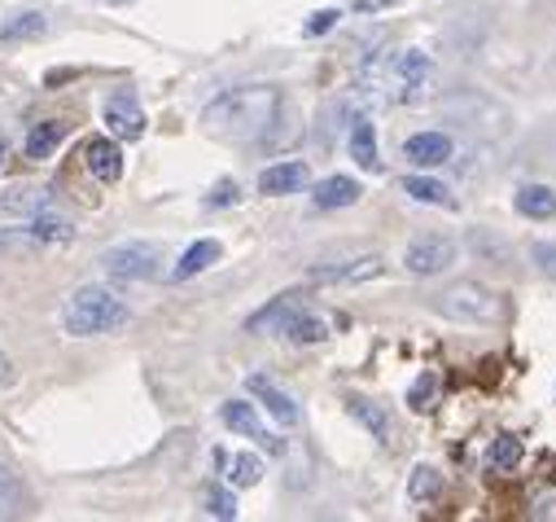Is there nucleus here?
<instances>
[{"mask_svg": "<svg viewBox=\"0 0 556 522\" xmlns=\"http://www.w3.org/2000/svg\"><path fill=\"white\" fill-rule=\"evenodd\" d=\"M276 110H281V92L276 88H263V84H250V88H232L224 97H215L202 114L206 133L219 137V141H258L267 137V127L276 123Z\"/></svg>", "mask_w": 556, "mask_h": 522, "instance_id": "nucleus-1", "label": "nucleus"}, {"mask_svg": "<svg viewBox=\"0 0 556 522\" xmlns=\"http://www.w3.org/2000/svg\"><path fill=\"white\" fill-rule=\"evenodd\" d=\"M127 321H131L127 303H123L114 290H105V286H79V290L66 299V308H62V330H66L71 338L114 334V330H123Z\"/></svg>", "mask_w": 556, "mask_h": 522, "instance_id": "nucleus-2", "label": "nucleus"}, {"mask_svg": "<svg viewBox=\"0 0 556 522\" xmlns=\"http://www.w3.org/2000/svg\"><path fill=\"white\" fill-rule=\"evenodd\" d=\"M434 308L452 321H465V325H491L500 316V295L482 282H456L434 299Z\"/></svg>", "mask_w": 556, "mask_h": 522, "instance_id": "nucleus-3", "label": "nucleus"}, {"mask_svg": "<svg viewBox=\"0 0 556 522\" xmlns=\"http://www.w3.org/2000/svg\"><path fill=\"white\" fill-rule=\"evenodd\" d=\"M101 269L114 282H154L163 273V250L154 241H123L101 254Z\"/></svg>", "mask_w": 556, "mask_h": 522, "instance_id": "nucleus-4", "label": "nucleus"}, {"mask_svg": "<svg viewBox=\"0 0 556 522\" xmlns=\"http://www.w3.org/2000/svg\"><path fill=\"white\" fill-rule=\"evenodd\" d=\"M456 259H460V246L452 237H421L403 250V269L412 277H439L456 264Z\"/></svg>", "mask_w": 556, "mask_h": 522, "instance_id": "nucleus-5", "label": "nucleus"}, {"mask_svg": "<svg viewBox=\"0 0 556 522\" xmlns=\"http://www.w3.org/2000/svg\"><path fill=\"white\" fill-rule=\"evenodd\" d=\"M219 422H224L232 435L254 439V444H258V448H267L271 457H281V452H286V439H276V435L258 422V409H254L250 400H228V405H219Z\"/></svg>", "mask_w": 556, "mask_h": 522, "instance_id": "nucleus-6", "label": "nucleus"}, {"mask_svg": "<svg viewBox=\"0 0 556 522\" xmlns=\"http://www.w3.org/2000/svg\"><path fill=\"white\" fill-rule=\"evenodd\" d=\"M245 390H250V396L267 409V418H271V422H281V426H299V418H303V413H299V400L290 396V390H286L281 382H271L267 373H250V377H245Z\"/></svg>", "mask_w": 556, "mask_h": 522, "instance_id": "nucleus-7", "label": "nucleus"}, {"mask_svg": "<svg viewBox=\"0 0 556 522\" xmlns=\"http://www.w3.org/2000/svg\"><path fill=\"white\" fill-rule=\"evenodd\" d=\"M381 277V259L377 254H355V259H338V264H316L307 273L312 286H359Z\"/></svg>", "mask_w": 556, "mask_h": 522, "instance_id": "nucleus-8", "label": "nucleus"}, {"mask_svg": "<svg viewBox=\"0 0 556 522\" xmlns=\"http://www.w3.org/2000/svg\"><path fill=\"white\" fill-rule=\"evenodd\" d=\"M105 123L114 141H141L146 137V110L131 92H114L105 101Z\"/></svg>", "mask_w": 556, "mask_h": 522, "instance_id": "nucleus-9", "label": "nucleus"}, {"mask_svg": "<svg viewBox=\"0 0 556 522\" xmlns=\"http://www.w3.org/2000/svg\"><path fill=\"white\" fill-rule=\"evenodd\" d=\"M426 75H430V58L421 49H407L390 62V79H394V97L399 101H416V92L426 88Z\"/></svg>", "mask_w": 556, "mask_h": 522, "instance_id": "nucleus-10", "label": "nucleus"}, {"mask_svg": "<svg viewBox=\"0 0 556 522\" xmlns=\"http://www.w3.org/2000/svg\"><path fill=\"white\" fill-rule=\"evenodd\" d=\"M452 137L447 133H416V137H407L403 141V159L412 163V167H443L447 159H452Z\"/></svg>", "mask_w": 556, "mask_h": 522, "instance_id": "nucleus-11", "label": "nucleus"}, {"mask_svg": "<svg viewBox=\"0 0 556 522\" xmlns=\"http://www.w3.org/2000/svg\"><path fill=\"white\" fill-rule=\"evenodd\" d=\"M307 303L299 295H281V299H271L267 308H258L250 321H245V334H286V325L303 312Z\"/></svg>", "mask_w": 556, "mask_h": 522, "instance_id": "nucleus-12", "label": "nucleus"}, {"mask_svg": "<svg viewBox=\"0 0 556 522\" xmlns=\"http://www.w3.org/2000/svg\"><path fill=\"white\" fill-rule=\"evenodd\" d=\"M303 185H307V163H303V159L271 163V167H263V176H258V189H263L267 198H286V194H299Z\"/></svg>", "mask_w": 556, "mask_h": 522, "instance_id": "nucleus-13", "label": "nucleus"}, {"mask_svg": "<svg viewBox=\"0 0 556 522\" xmlns=\"http://www.w3.org/2000/svg\"><path fill=\"white\" fill-rule=\"evenodd\" d=\"M84 167H88L101 185H114V181L123 176V150H118V141L92 137V141L84 146Z\"/></svg>", "mask_w": 556, "mask_h": 522, "instance_id": "nucleus-14", "label": "nucleus"}, {"mask_svg": "<svg viewBox=\"0 0 556 522\" xmlns=\"http://www.w3.org/2000/svg\"><path fill=\"white\" fill-rule=\"evenodd\" d=\"M346 413H351V418H355L381 448L394 444V426H390V413H386L381 405H372V400H364V396H351V400H346Z\"/></svg>", "mask_w": 556, "mask_h": 522, "instance_id": "nucleus-15", "label": "nucleus"}, {"mask_svg": "<svg viewBox=\"0 0 556 522\" xmlns=\"http://www.w3.org/2000/svg\"><path fill=\"white\" fill-rule=\"evenodd\" d=\"M219 254H224V246L215 241V237H202V241H193L180 259H176V269H172V282H189V277H198V273H206L211 264H219Z\"/></svg>", "mask_w": 556, "mask_h": 522, "instance_id": "nucleus-16", "label": "nucleus"}, {"mask_svg": "<svg viewBox=\"0 0 556 522\" xmlns=\"http://www.w3.org/2000/svg\"><path fill=\"white\" fill-rule=\"evenodd\" d=\"M359 181L355 176H325L316 189H312V202L320 211H338V207H355L359 202Z\"/></svg>", "mask_w": 556, "mask_h": 522, "instance_id": "nucleus-17", "label": "nucleus"}, {"mask_svg": "<svg viewBox=\"0 0 556 522\" xmlns=\"http://www.w3.org/2000/svg\"><path fill=\"white\" fill-rule=\"evenodd\" d=\"M281 338H290L294 347H316V343L333 338V321H329V316H320V312H312V308H303V312L286 325V334H281Z\"/></svg>", "mask_w": 556, "mask_h": 522, "instance_id": "nucleus-18", "label": "nucleus"}, {"mask_svg": "<svg viewBox=\"0 0 556 522\" xmlns=\"http://www.w3.org/2000/svg\"><path fill=\"white\" fill-rule=\"evenodd\" d=\"M62 141H66V123H62V119H45V123H36L31 133H27V141H23V154L40 163V159H53Z\"/></svg>", "mask_w": 556, "mask_h": 522, "instance_id": "nucleus-19", "label": "nucleus"}, {"mask_svg": "<svg viewBox=\"0 0 556 522\" xmlns=\"http://www.w3.org/2000/svg\"><path fill=\"white\" fill-rule=\"evenodd\" d=\"M228 487H254L263 478V461L254 452H215Z\"/></svg>", "mask_w": 556, "mask_h": 522, "instance_id": "nucleus-20", "label": "nucleus"}, {"mask_svg": "<svg viewBox=\"0 0 556 522\" xmlns=\"http://www.w3.org/2000/svg\"><path fill=\"white\" fill-rule=\"evenodd\" d=\"M513 207L526 215V220H552L556 215V189L552 185H521L513 194Z\"/></svg>", "mask_w": 556, "mask_h": 522, "instance_id": "nucleus-21", "label": "nucleus"}, {"mask_svg": "<svg viewBox=\"0 0 556 522\" xmlns=\"http://www.w3.org/2000/svg\"><path fill=\"white\" fill-rule=\"evenodd\" d=\"M346 150H351V159H355L364 172H377V167H381V154H377V133H372V123H368V119H355V123H351Z\"/></svg>", "mask_w": 556, "mask_h": 522, "instance_id": "nucleus-22", "label": "nucleus"}, {"mask_svg": "<svg viewBox=\"0 0 556 522\" xmlns=\"http://www.w3.org/2000/svg\"><path fill=\"white\" fill-rule=\"evenodd\" d=\"M439 492H443V474H439L430 461L412 465V474H407V500H412V505H430Z\"/></svg>", "mask_w": 556, "mask_h": 522, "instance_id": "nucleus-23", "label": "nucleus"}, {"mask_svg": "<svg viewBox=\"0 0 556 522\" xmlns=\"http://www.w3.org/2000/svg\"><path fill=\"white\" fill-rule=\"evenodd\" d=\"M45 207H49V194L36 185H14V189L0 194V211H10V215H36Z\"/></svg>", "mask_w": 556, "mask_h": 522, "instance_id": "nucleus-24", "label": "nucleus"}, {"mask_svg": "<svg viewBox=\"0 0 556 522\" xmlns=\"http://www.w3.org/2000/svg\"><path fill=\"white\" fill-rule=\"evenodd\" d=\"M439 390H443V377H439L434 369L416 373V382L407 386V409H412V413H430L434 400H439Z\"/></svg>", "mask_w": 556, "mask_h": 522, "instance_id": "nucleus-25", "label": "nucleus"}, {"mask_svg": "<svg viewBox=\"0 0 556 522\" xmlns=\"http://www.w3.org/2000/svg\"><path fill=\"white\" fill-rule=\"evenodd\" d=\"M49 32V18L40 14V10H27V14H14L5 27H0V40H40Z\"/></svg>", "mask_w": 556, "mask_h": 522, "instance_id": "nucleus-26", "label": "nucleus"}, {"mask_svg": "<svg viewBox=\"0 0 556 522\" xmlns=\"http://www.w3.org/2000/svg\"><path fill=\"white\" fill-rule=\"evenodd\" d=\"M36 241H71L75 237V224L71 220H62V215H53L49 207L45 211H36L31 215V228H27Z\"/></svg>", "mask_w": 556, "mask_h": 522, "instance_id": "nucleus-27", "label": "nucleus"}, {"mask_svg": "<svg viewBox=\"0 0 556 522\" xmlns=\"http://www.w3.org/2000/svg\"><path fill=\"white\" fill-rule=\"evenodd\" d=\"M403 194L416 198V202H426V207H456V198L439 181H430V176H407L403 181Z\"/></svg>", "mask_w": 556, "mask_h": 522, "instance_id": "nucleus-28", "label": "nucleus"}, {"mask_svg": "<svg viewBox=\"0 0 556 522\" xmlns=\"http://www.w3.org/2000/svg\"><path fill=\"white\" fill-rule=\"evenodd\" d=\"M202 509L211 513V518H224V522H232L237 518V496H232V487H202Z\"/></svg>", "mask_w": 556, "mask_h": 522, "instance_id": "nucleus-29", "label": "nucleus"}, {"mask_svg": "<svg viewBox=\"0 0 556 522\" xmlns=\"http://www.w3.org/2000/svg\"><path fill=\"white\" fill-rule=\"evenodd\" d=\"M491 465L495 470H517L521 465V439L517 435H495V444H491Z\"/></svg>", "mask_w": 556, "mask_h": 522, "instance_id": "nucleus-30", "label": "nucleus"}, {"mask_svg": "<svg viewBox=\"0 0 556 522\" xmlns=\"http://www.w3.org/2000/svg\"><path fill=\"white\" fill-rule=\"evenodd\" d=\"M18 500H23V483H18V474L5 461H0V509H10Z\"/></svg>", "mask_w": 556, "mask_h": 522, "instance_id": "nucleus-31", "label": "nucleus"}, {"mask_svg": "<svg viewBox=\"0 0 556 522\" xmlns=\"http://www.w3.org/2000/svg\"><path fill=\"white\" fill-rule=\"evenodd\" d=\"M530 259L539 264V273H543V277H552V282H556V241H534V246H530Z\"/></svg>", "mask_w": 556, "mask_h": 522, "instance_id": "nucleus-32", "label": "nucleus"}, {"mask_svg": "<svg viewBox=\"0 0 556 522\" xmlns=\"http://www.w3.org/2000/svg\"><path fill=\"white\" fill-rule=\"evenodd\" d=\"M338 18H342L338 10H320V14H312V23H307L303 32H307V36H325L329 27H338Z\"/></svg>", "mask_w": 556, "mask_h": 522, "instance_id": "nucleus-33", "label": "nucleus"}, {"mask_svg": "<svg viewBox=\"0 0 556 522\" xmlns=\"http://www.w3.org/2000/svg\"><path fill=\"white\" fill-rule=\"evenodd\" d=\"M237 198H241V189L232 181H224V185H215V194L206 198V207H237Z\"/></svg>", "mask_w": 556, "mask_h": 522, "instance_id": "nucleus-34", "label": "nucleus"}, {"mask_svg": "<svg viewBox=\"0 0 556 522\" xmlns=\"http://www.w3.org/2000/svg\"><path fill=\"white\" fill-rule=\"evenodd\" d=\"M10 382H14V360L0 351V386H10Z\"/></svg>", "mask_w": 556, "mask_h": 522, "instance_id": "nucleus-35", "label": "nucleus"}, {"mask_svg": "<svg viewBox=\"0 0 556 522\" xmlns=\"http://www.w3.org/2000/svg\"><path fill=\"white\" fill-rule=\"evenodd\" d=\"M5 154H10V150H5V141H0V167H5Z\"/></svg>", "mask_w": 556, "mask_h": 522, "instance_id": "nucleus-36", "label": "nucleus"}, {"mask_svg": "<svg viewBox=\"0 0 556 522\" xmlns=\"http://www.w3.org/2000/svg\"><path fill=\"white\" fill-rule=\"evenodd\" d=\"M105 5H127V0H105Z\"/></svg>", "mask_w": 556, "mask_h": 522, "instance_id": "nucleus-37", "label": "nucleus"}]
</instances>
